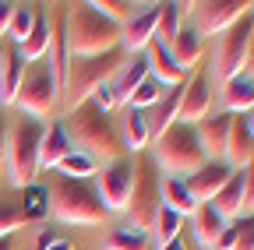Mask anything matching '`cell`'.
Masks as SVG:
<instances>
[{"label":"cell","mask_w":254,"mask_h":250,"mask_svg":"<svg viewBox=\"0 0 254 250\" xmlns=\"http://www.w3.org/2000/svg\"><path fill=\"white\" fill-rule=\"evenodd\" d=\"M67 151H74V141L67 138L64 120H50L46 131H43V145H39V173L57 169V162H60Z\"/></svg>","instance_id":"obj_17"},{"label":"cell","mask_w":254,"mask_h":250,"mask_svg":"<svg viewBox=\"0 0 254 250\" xmlns=\"http://www.w3.org/2000/svg\"><path fill=\"white\" fill-rule=\"evenodd\" d=\"M103 247L106 250H148V233H138L131 226H120V229H113L106 236Z\"/></svg>","instance_id":"obj_32"},{"label":"cell","mask_w":254,"mask_h":250,"mask_svg":"<svg viewBox=\"0 0 254 250\" xmlns=\"http://www.w3.org/2000/svg\"><path fill=\"white\" fill-rule=\"evenodd\" d=\"M230 173H233V166H230L226 159H208L198 173H190L184 183H187L190 198H194L198 204H208V201L222 191V183L230 180Z\"/></svg>","instance_id":"obj_13"},{"label":"cell","mask_w":254,"mask_h":250,"mask_svg":"<svg viewBox=\"0 0 254 250\" xmlns=\"http://www.w3.org/2000/svg\"><path fill=\"white\" fill-rule=\"evenodd\" d=\"M166 50L173 53V60H177L184 71H190V67L205 56V36L198 32L194 25H180V32L173 36V43H170Z\"/></svg>","instance_id":"obj_24"},{"label":"cell","mask_w":254,"mask_h":250,"mask_svg":"<svg viewBox=\"0 0 254 250\" xmlns=\"http://www.w3.org/2000/svg\"><path fill=\"white\" fill-rule=\"evenodd\" d=\"M25 71H28V64L21 60L18 46H11V50L0 53V102H4V106H14L18 102V88L25 81Z\"/></svg>","instance_id":"obj_18"},{"label":"cell","mask_w":254,"mask_h":250,"mask_svg":"<svg viewBox=\"0 0 254 250\" xmlns=\"http://www.w3.org/2000/svg\"><path fill=\"white\" fill-rule=\"evenodd\" d=\"M230 222L222 218L212 204H198L194 208V236H198V243L205 247V250H215V240L222 236V229H226Z\"/></svg>","instance_id":"obj_26"},{"label":"cell","mask_w":254,"mask_h":250,"mask_svg":"<svg viewBox=\"0 0 254 250\" xmlns=\"http://www.w3.org/2000/svg\"><path fill=\"white\" fill-rule=\"evenodd\" d=\"M251 32H254V14H244L237 25H230L219 36V46H215V78L219 81H230V78L244 74V56H247Z\"/></svg>","instance_id":"obj_9"},{"label":"cell","mask_w":254,"mask_h":250,"mask_svg":"<svg viewBox=\"0 0 254 250\" xmlns=\"http://www.w3.org/2000/svg\"><path fill=\"white\" fill-rule=\"evenodd\" d=\"M131 187H134V162L127 159V155L95 173V191H99V198H103L110 215L127 208V201H131Z\"/></svg>","instance_id":"obj_10"},{"label":"cell","mask_w":254,"mask_h":250,"mask_svg":"<svg viewBox=\"0 0 254 250\" xmlns=\"http://www.w3.org/2000/svg\"><path fill=\"white\" fill-rule=\"evenodd\" d=\"M208 113H212V81L205 74H194L190 81L180 85V123L194 127Z\"/></svg>","instance_id":"obj_12"},{"label":"cell","mask_w":254,"mask_h":250,"mask_svg":"<svg viewBox=\"0 0 254 250\" xmlns=\"http://www.w3.org/2000/svg\"><path fill=\"white\" fill-rule=\"evenodd\" d=\"M205 151H201V141H198V131L190 123H173L170 131H163L155 138V166L166 169L170 176L184 180L190 173H198L205 166Z\"/></svg>","instance_id":"obj_6"},{"label":"cell","mask_w":254,"mask_h":250,"mask_svg":"<svg viewBox=\"0 0 254 250\" xmlns=\"http://www.w3.org/2000/svg\"><path fill=\"white\" fill-rule=\"evenodd\" d=\"M117 131H120L124 151H131V155H138V151L152 141V134H148V120H145V113L134 109V106H124V109H120Z\"/></svg>","instance_id":"obj_21"},{"label":"cell","mask_w":254,"mask_h":250,"mask_svg":"<svg viewBox=\"0 0 254 250\" xmlns=\"http://www.w3.org/2000/svg\"><path fill=\"white\" fill-rule=\"evenodd\" d=\"M88 4L99 11L103 18H110L113 25H127L138 11H134V4H127V0H88Z\"/></svg>","instance_id":"obj_34"},{"label":"cell","mask_w":254,"mask_h":250,"mask_svg":"<svg viewBox=\"0 0 254 250\" xmlns=\"http://www.w3.org/2000/svg\"><path fill=\"white\" fill-rule=\"evenodd\" d=\"M145 64H148V74L159 81V85H166V88H180L187 81V71L173 60V53L163 46V43H148L145 46Z\"/></svg>","instance_id":"obj_15"},{"label":"cell","mask_w":254,"mask_h":250,"mask_svg":"<svg viewBox=\"0 0 254 250\" xmlns=\"http://www.w3.org/2000/svg\"><path fill=\"white\" fill-rule=\"evenodd\" d=\"M88 102H92L95 109H99V113H113V109H117V99H113V88H110V81H106V85H99V88H95Z\"/></svg>","instance_id":"obj_38"},{"label":"cell","mask_w":254,"mask_h":250,"mask_svg":"<svg viewBox=\"0 0 254 250\" xmlns=\"http://www.w3.org/2000/svg\"><path fill=\"white\" fill-rule=\"evenodd\" d=\"M50 215H57L67 226H103L110 211L95 191L92 180H67V176H53L50 187Z\"/></svg>","instance_id":"obj_2"},{"label":"cell","mask_w":254,"mask_h":250,"mask_svg":"<svg viewBox=\"0 0 254 250\" xmlns=\"http://www.w3.org/2000/svg\"><path fill=\"white\" fill-rule=\"evenodd\" d=\"M163 96H166V85H159V81L148 74V78H145V81H141V85L131 92L127 106H134V109H141V113H145V109H152V106H155L159 99H163Z\"/></svg>","instance_id":"obj_33"},{"label":"cell","mask_w":254,"mask_h":250,"mask_svg":"<svg viewBox=\"0 0 254 250\" xmlns=\"http://www.w3.org/2000/svg\"><path fill=\"white\" fill-rule=\"evenodd\" d=\"M208 204H212L222 218H226V222H230L233 215H240V211H244V169H233L230 180L222 183V191H219Z\"/></svg>","instance_id":"obj_25"},{"label":"cell","mask_w":254,"mask_h":250,"mask_svg":"<svg viewBox=\"0 0 254 250\" xmlns=\"http://www.w3.org/2000/svg\"><path fill=\"white\" fill-rule=\"evenodd\" d=\"M32 21H36V7H28V4H18L14 7V18H11V25H7V36L14 39V46L32 32Z\"/></svg>","instance_id":"obj_35"},{"label":"cell","mask_w":254,"mask_h":250,"mask_svg":"<svg viewBox=\"0 0 254 250\" xmlns=\"http://www.w3.org/2000/svg\"><path fill=\"white\" fill-rule=\"evenodd\" d=\"M43 131L46 123L43 120H32V116H18L14 127H7V180L11 187L25 191V187L36 183L39 176V145H43Z\"/></svg>","instance_id":"obj_5"},{"label":"cell","mask_w":254,"mask_h":250,"mask_svg":"<svg viewBox=\"0 0 254 250\" xmlns=\"http://www.w3.org/2000/svg\"><path fill=\"white\" fill-rule=\"evenodd\" d=\"M244 208H254V159L244 166Z\"/></svg>","instance_id":"obj_39"},{"label":"cell","mask_w":254,"mask_h":250,"mask_svg":"<svg viewBox=\"0 0 254 250\" xmlns=\"http://www.w3.org/2000/svg\"><path fill=\"white\" fill-rule=\"evenodd\" d=\"M57 102H60V88H57V81L50 74V64H36L32 71H25V81L18 88L21 113L46 123V116L57 109Z\"/></svg>","instance_id":"obj_8"},{"label":"cell","mask_w":254,"mask_h":250,"mask_svg":"<svg viewBox=\"0 0 254 250\" xmlns=\"http://www.w3.org/2000/svg\"><path fill=\"white\" fill-rule=\"evenodd\" d=\"M254 109V78L237 74L230 81H222V113L230 116H247Z\"/></svg>","instance_id":"obj_22"},{"label":"cell","mask_w":254,"mask_h":250,"mask_svg":"<svg viewBox=\"0 0 254 250\" xmlns=\"http://www.w3.org/2000/svg\"><path fill=\"white\" fill-rule=\"evenodd\" d=\"M7 169V120L0 116V173Z\"/></svg>","instance_id":"obj_42"},{"label":"cell","mask_w":254,"mask_h":250,"mask_svg":"<svg viewBox=\"0 0 254 250\" xmlns=\"http://www.w3.org/2000/svg\"><path fill=\"white\" fill-rule=\"evenodd\" d=\"M244 74L254 78V32H251V43H247V56H244Z\"/></svg>","instance_id":"obj_44"},{"label":"cell","mask_w":254,"mask_h":250,"mask_svg":"<svg viewBox=\"0 0 254 250\" xmlns=\"http://www.w3.org/2000/svg\"><path fill=\"white\" fill-rule=\"evenodd\" d=\"M0 250H14V240H11V236H4V240H0Z\"/></svg>","instance_id":"obj_47"},{"label":"cell","mask_w":254,"mask_h":250,"mask_svg":"<svg viewBox=\"0 0 254 250\" xmlns=\"http://www.w3.org/2000/svg\"><path fill=\"white\" fill-rule=\"evenodd\" d=\"M230 113H208L205 120L194 123V131H198V141H201V151H205V159H222L226 155V138H230Z\"/></svg>","instance_id":"obj_16"},{"label":"cell","mask_w":254,"mask_h":250,"mask_svg":"<svg viewBox=\"0 0 254 250\" xmlns=\"http://www.w3.org/2000/svg\"><path fill=\"white\" fill-rule=\"evenodd\" d=\"M14 7L18 4H11V0H0V36H7V25L14 18Z\"/></svg>","instance_id":"obj_40"},{"label":"cell","mask_w":254,"mask_h":250,"mask_svg":"<svg viewBox=\"0 0 254 250\" xmlns=\"http://www.w3.org/2000/svg\"><path fill=\"white\" fill-rule=\"evenodd\" d=\"M57 173L60 176H67V180H92L95 173H99V162H95V159H88V155L85 151H67V155H64V159L57 162Z\"/></svg>","instance_id":"obj_28"},{"label":"cell","mask_w":254,"mask_h":250,"mask_svg":"<svg viewBox=\"0 0 254 250\" xmlns=\"http://www.w3.org/2000/svg\"><path fill=\"white\" fill-rule=\"evenodd\" d=\"M180 25H184V18H180V4H159V18H155V36H152V43L170 46L173 36L180 32Z\"/></svg>","instance_id":"obj_29"},{"label":"cell","mask_w":254,"mask_h":250,"mask_svg":"<svg viewBox=\"0 0 254 250\" xmlns=\"http://www.w3.org/2000/svg\"><path fill=\"white\" fill-rule=\"evenodd\" d=\"M163 208H170V211H177L180 218L184 215H194V208H198V201L190 198V191H187V183L184 180H177V176H170V180H163Z\"/></svg>","instance_id":"obj_27"},{"label":"cell","mask_w":254,"mask_h":250,"mask_svg":"<svg viewBox=\"0 0 254 250\" xmlns=\"http://www.w3.org/2000/svg\"><path fill=\"white\" fill-rule=\"evenodd\" d=\"M46 250H71V240H57V243L46 247Z\"/></svg>","instance_id":"obj_46"},{"label":"cell","mask_w":254,"mask_h":250,"mask_svg":"<svg viewBox=\"0 0 254 250\" xmlns=\"http://www.w3.org/2000/svg\"><path fill=\"white\" fill-rule=\"evenodd\" d=\"M233 169H244L254 159V134H251V123L247 116H233L230 120V138H226V155H222Z\"/></svg>","instance_id":"obj_20"},{"label":"cell","mask_w":254,"mask_h":250,"mask_svg":"<svg viewBox=\"0 0 254 250\" xmlns=\"http://www.w3.org/2000/svg\"><path fill=\"white\" fill-rule=\"evenodd\" d=\"M67 123V138L78 145V151H85L88 159H95L99 166H110L117 159H124V141H120V131H117V120L110 113H99L92 102H81L78 109H71L64 116Z\"/></svg>","instance_id":"obj_1"},{"label":"cell","mask_w":254,"mask_h":250,"mask_svg":"<svg viewBox=\"0 0 254 250\" xmlns=\"http://www.w3.org/2000/svg\"><path fill=\"white\" fill-rule=\"evenodd\" d=\"M163 183H159V166L155 159H138L134 162V187H131V201H127V218H131V229L138 233H152V222L159 208H163Z\"/></svg>","instance_id":"obj_7"},{"label":"cell","mask_w":254,"mask_h":250,"mask_svg":"<svg viewBox=\"0 0 254 250\" xmlns=\"http://www.w3.org/2000/svg\"><path fill=\"white\" fill-rule=\"evenodd\" d=\"M0 53H4V50H0Z\"/></svg>","instance_id":"obj_50"},{"label":"cell","mask_w":254,"mask_h":250,"mask_svg":"<svg viewBox=\"0 0 254 250\" xmlns=\"http://www.w3.org/2000/svg\"><path fill=\"white\" fill-rule=\"evenodd\" d=\"M155 18H159V4H148L145 11H138L127 25H120V50H124V56L145 53V46L155 36Z\"/></svg>","instance_id":"obj_14"},{"label":"cell","mask_w":254,"mask_h":250,"mask_svg":"<svg viewBox=\"0 0 254 250\" xmlns=\"http://www.w3.org/2000/svg\"><path fill=\"white\" fill-rule=\"evenodd\" d=\"M233 243H237V222L222 229V236L215 240V250H233Z\"/></svg>","instance_id":"obj_41"},{"label":"cell","mask_w":254,"mask_h":250,"mask_svg":"<svg viewBox=\"0 0 254 250\" xmlns=\"http://www.w3.org/2000/svg\"><path fill=\"white\" fill-rule=\"evenodd\" d=\"M124 50H110V53H99V56H71L67 64V81H64V92H60V102H64V113L78 109L81 102L92 99V92L106 85L120 64H124Z\"/></svg>","instance_id":"obj_4"},{"label":"cell","mask_w":254,"mask_h":250,"mask_svg":"<svg viewBox=\"0 0 254 250\" xmlns=\"http://www.w3.org/2000/svg\"><path fill=\"white\" fill-rule=\"evenodd\" d=\"M57 240H60V236H57L53 229H43V233L36 236V250H46V247H53Z\"/></svg>","instance_id":"obj_43"},{"label":"cell","mask_w":254,"mask_h":250,"mask_svg":"<svg viewBox=\"0 0 254 250\" xmlns=\"http://www.w3.org/2000/svg\"><path fill=\"white\" fill-rule=\"evenodd\" d=\"M180 226H184V218H180L177 211L159 208L155 222H152V243H155V250H159V247H166L170 240H177V236H180Z\"/></svg>","instance_id":"obj_31"},{"label":"cell","mask_w":254,"mask_h":250,"mask_svg":"<svg viewBox=\"0 0 254 250\" xmlns=\"http://www.w3.org/2000/svg\"><path fill=\"white\" fill-rule=\"evenodd\" d=\"M50 43H53V21H50V14H39V11H36L32 32L18 43V53H21L25 64H36V60H46Z\"/></svg>","instance_id":"obj_23"},{"label":"cell","mask_w":254,"mask_h":250,"mask_svg":"<svg viewBox=\"0 0 254 250\" xmlns=\"http://www.w3.org/2000/svg\"><path fill=\"white\" fill-rule=\"evenodd\" d=\"M194 7V28L201 36H222L230 25H237L244 14H251L247 0H201Z\"/></svg>","instance_id":"obj_11"},{"label":"cell","mask_w":254,"mask_h":250,"mask_svg":"<svg viewBox=\"0 0 254 250\" xmlns=\"http://www.w3.org/2000/svg\"><path fill=\"white\" fill-rule=\"evenodd\" d=\"M148 78V64H145V56H127L120 71L110 78V88H113V99H117V109L127 106V99H131V92Z\"/></svg>","instance_id":"obj_19"},{"label":"cell","mask_w":254,"mask_h":250,"mask_svg":"<svg viewBox=\"0 0 254 250\" xmlns=\"http://www.w3.org/2000/svg\"><path fill=\"white\" fill-rule=\"evenodd\" d=\"M233 250H254V215H247V218L237 222V243H233Z\"/></svg>","instance_id":"obj_37"},{"label":"cell","mask_w":254,"mask_h":250,"mask_svg":"<svg viewBox=\"0 0 254 250\" xmlns=\"http://www.w3.org/2000/svg\"><path fill=\"white\" fill-rule=\"evenodd\" d=\"M251 14H254V4H251Z\"/></svg>","instance_id":"obj_49"},{"label":"cell","mask_w":254,"mask_h":250,"mask_svg":"<svg viewBox=\"0 0 254 250\" xmlns=\"http://www.w3.org/2000/svg\"><path fill=\"white\" fill-rule=\"evenodd\" d=\"M21 226H25V215H21L14 204L0 201V240L11 236V233H14V229H21Z\"/></svg>","instance_id":"obj_36"},{"label":"cell","mask_w":254,"mask_h":250,"mask_svg":"<svg viewBox=\"0 0 254 250\" xmlns=\"http://www.w3.org/2000/svg\"><path fill=\"white\" fill-rule=\"evenodd\" d=\"M247 123H251V134H254V109L247 113Z\"/></svg>","instance_id":"obj_48"},{"label":"cell","mask_w":254,"mask_h":250,"mask_svg":"<svg viewBox=\"0 0 254 250\" xmlns=\"http://www.w3.org/2000/svg\"><path fill=\"white\" fill-rule=\"evenodd\" d=\"M71 56H99L110 50H120V25L103 18L92 4H74V11L64 21Z\"/></svg>","instance_id":"obj_3"},{"label":"cell","mask_w":254,"mask_h":250,"mask_svg":"<svg viewBox=\"0 0 254 250\" xmlns=\"http://www.w3.org/2000/svg\"><path fill=\"white\" fill-rule=\"evenodd\" d=\"M159 250H187V247H184V240H180V236H177V240H170V243H166V247H159Z\"/></svg>","instance_id":"obj_45"},{"label":"cell","mask_w":254,"mask_h":250,"mask_svg":"<svg viewBox=\"0 0 254 250\" xmlns=\"http://www.w3.org/2000/svg\"><path fill=\"white\" fill-rule=\"evenodd\" d=\"M18 211L25 215V222L46 218V215H50V194H46V187H39V183L25 187V191H21V208H18Z\"/></svg>","instance_id":"obj_30"}]
</instances>
